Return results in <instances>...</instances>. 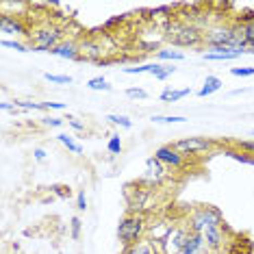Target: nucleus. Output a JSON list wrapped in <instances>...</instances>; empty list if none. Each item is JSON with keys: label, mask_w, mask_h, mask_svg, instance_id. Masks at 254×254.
Returning a JSON list of instances; mask_svg holds the SVG:
<instances>
[{"label": "nucleus", "mask_w": 254, "mask_h": 254, "mask_svg": "<svg viewBox=\"0 0 254 254\" xmlns=\"http://www.w3.org/2000/svg\"><path fill=\"white\" fill-rule=\"evenodd\" d=\"M42 124L44 126H50V128H59V126L63 124V120L61 118H44Z\"/></svg>", "instance_id": "obj_37"}, {"label": "nucleus", "mask_w": 254, "mask_h": 254, "mask_svg": "<svg viewBox=\"0 0 254 254\" xmlns=\"http://www.w3.org/2000/svg\"><path fill=\"white\" fill-rule=\"evenodd\" d=\"M172 146H174L185 159H189V157H195V154H202V152H211L215 143L211 139H206V137H187V139L174 141Z\"/></svg>", "instance_id": "obj_7"}, {"label": "nucleus", "mask_w": 254, "mask_h": 254, "mask_svg": "<svg viewBox=\"0 0 254 254\" xmlns=\"http://www.w3.org/2000/svg\"><path fill=\"white\" fill-rule=\"evenodd\" d=\"M44 78L50 80V83H57V85H72V76H63V74H50V72H46Z\"/></svg>", "instance_id": "obj_28"}, {"label": "nucleus", "mask_w": 254, "mask_h": 254, "mask_svg": "<svg viewBox=\"0 0 254 254\" xmlns=\"http://www.w3.org/2000/svg\"><path fill=\"white\" fill-rule=\"evenodd\" d=\"M157 59L159 61H183L185 55L181 53V50H174V48H159Z\"/></svg>", "instance_id": "obj_20"}, {"label": "nucleus", "mask_w": 254, "mask_h": 254, "mask_svg": "<svg viewBox=\"0 0 254 254\" xmlns=\"http://www.w3.org/2000/svg\"><path fill=\"white\" fill-rule=\"evenodd\" d=\"M174 228H176V224L170 222V219H154V222H148L146 239L157 248V250H161V246L165 244V239L172 235Z\"/></svg>", "instance_id": "obj_8"}, {"label": "nucleus", "mask_w": 254, "mask_h": 254, "mask_svg": "<svg viewBox=\"0 0 254 254\" xmlns=\"http://www.w3.org/2000/svg\"><path fill=\"white\" fill-rule=\"evenodd\" d=\"M80 228H83V222H80V217H72L70 219V233H72V239L74 241L80 239Z\"/></svg>", "instance_id": "obj_30"}, {"label": "nucleus", "mask_w": 254, "mask_h": 254, "mask_svg": "<svg viewBox=\"0 0 254 254\" xmlns=\"http://www.w3.org/2000/svg\"><path fill=\"white\" fill-rule=\"evenodd\" d=\"M174 72H176V67H174V65H163V70H161V74H157L154 78H157V80H167V78H170Z\"/></svg>", "instance_id": "obj_35"}, {"label": "nucleus", "mask_w": 254, "mask_h": 254, "mask_svg": "<svg viewBox=\"0 0 254 254\" xmlns=\"http://www.w3.org/2000/svg\"><path fill=\"white\" fill-rule=\"evenodd\" d=\"M78 55H80V61H91V63H102L107 61L105 59V48H102L100 42L96 39H80L78 42Z\"/></svg>", "instance_id": "obj_10"}, {"label": "nucleus", "mask_w": 254, "mask_h": 254, "mask_svg": "<svg viewBox=\"0 0 254 254\" xmlns=\"http://www.w3.org/2000/svg\"><path fill=\"white\" fill-rule=\"evenodd\" d=\"M187 226L191 233H204L206 228H215L224 226V215L217 206L204 204V206H195L191 211V215L187 219Z\"/></svg>", "instance_id": "obj_4"}, {"label": "nucleus", "mask_w": 254, "mask_h": 254, "mask_svg": "<svg viewBox=\"0 0 254 254\" xmlns=\"http://www.w3.org/2000/svg\"><path fill=\"white\" fill-rule=\"evenodd\" d=\"M57 139H59L63 146H65L67 150H72L74 154H80L83 152V148H80V143H76L74 141V137H70V135H65V132H61V135H57Z\"/></svg>", "instance_id": "obj_23"}, {"label": "nucleus", "mask_w": 254, "mask_h": 254, "mask_svg": "<svg viewBox=\"0 0 254 254\" xmlns=\"http://www.w3.org/2000/svg\"><path fill=\"white\" fill-rule=\"evenodd\" d=\"M237 148L244 150L248 154H254V139H244V141H237Z\"/></svg>", "instance_id": "obj_32"}, {"label": "nucleus", "mask_w": 254, "mask_h": 254, "mask_svg": "<svg viewBox=\"0 0 254 254\" xmlns=\"http://www.w3.org/2000/svg\"><path fill=\"white\" fill-rule=\"evenodd\" d=\"M206 254H217V252H206Z\"/></svg>", "instance_id": "obj_43"}, {"label": "nucleus", "mask_w": 254, "mask_h": 254, "mask_svg": "<svg viewBox=\"0 0 254 254\" xmlns=\"http://www.w3.org/2000/svg\"><path fill=\"white\" fill-rule=\"evenodd\" d=\"M250 135H252V137H254V130H250Z\"/></svg>", "instance_id": "obj_42"}, {"label": "nucleus", "mask_w": 254, "mask_h": 254, "mask_svg": "<svg viewBox=\"0 0 254 254\" xmlns=\"http://www.w3.org/2000/svg\"><path fill=\"white\" fill-rule=\"evenodd\" d=\"M122 137H120V135H111V137H109V143H107V150H109V152H111V154H120V152H122Z\"/></svg>", "instance_id": "obj_26"}, {"label": "nucleus", "mask_w": 254, "mask_h": 254, "mask_svg": "<svg viewBox=\"0 0 254 254\" xmlns=\"http://www.w3.org/2000/svg\"><path fill=\"white\" fill-rule=\"evenodd\" d=\"M146 230H148V215L143 213H128L122 217L118 226V237L122 241L124 248H128L137 241L146 239Z\"/></svg>", "instance_id": "obj_2"}, {"label": "nucleus", "mask_w": 254, "mask_h": 254, "mask_svg": "<svg viewBox=\"0 0 254 254\" xmlns=\"http://www.w3.org/2000/svg\"><path fill=\"white\" fill-rule=\"evenodd\" d=\"M222 85H224V83H222V78H217V76H213V74H211V76H206V78H204V85L200 87L198 96H200V98H209V96L215 94V91L222 89Z\"/></svg>", "instance_id": "obj_16"}, {"label": "nucleus", "mask_w": 254, "mask_h": 254, "mask_svg": "<svg viewBox=\"0 0 254 254\" xmlns=\"http://www.w3.org/2000/svg\"><path fill=\"white\" fill-rule=\"evenodd\" d=\"M63 42V28L53 24V22H46L35 28H31L28 33V46H31L33 53H53Z\"/></svg>", "instance_id": "obj_1"}, {"label": "nucleus", "mask_w": 254, "mask_h": 254, "mask_svg": "<svg viewBox=\"0 0 254 254\" xmlns=\"http://www.w3.org/2000/svg\"><path fill=\"white\" fill-rule=\"evenodd\" d=\"M206 252H209V248H206L204 235L202 233H191V230H189L181 254H206Z\"/></svg>", "instance_id": "obj_13"}, {"label": "nucleus", "mask_w": 254, "mask_h": 254, "mask_svg": "<svg viewBox=\"0 0 254 254\" xmlns=\"http://www.w3.org/2000/svg\"><path fill=\"white\" fill-rule=\"evenodd\" d=\"M107 120L111 124H115V126H122V128H130V126H132L130 118H126V115H115V113H111V115H107Z\"/></svg>", "instance_id": "obj_27"}, {"label": "nucleus", "mask_w": 254, "mask_h": 254, "mask_svg": "<svg viewBox=\"0 0 254 254\" xmlns=\"http://www.w3.org/2000/svg\"><path fill=\"white\" fill-rule=\"evenodd\" d=\"M50 55L59 57V59H70V61H80V55H78V42L74 39H63V42L57 46Z\"/></svg>", "instance_id": "obj_14"}, {"label": "nucleus", "mask_w": 254, "mask_h": 254, "mask_svg": "<svg viewBox=\"0 0 254 254\" xmlns=\"http://www.w3.org/2000/svg\"><path fill=\"white\" fill-rule=\"evenodd\" d=\"M0 46H2V48L15 50V53H28V50H31V46H28V44L18 42V39H7V37H4L2 42H0Z\"/></svg>", "instance_id": "obj_22"}, {"label": "nucleus", "mask_w": 254, "mask_h": 254, "mask_svg": "<svg viewBox=\"0 0 254 254\" xmlns=\"http://www.w3.org/2000/svg\"><path fill=\"white\" fill-rule=\"evenodd\" d=\"M244 55V50H235V53H204V61H233L237 57Z\"/></svg>", "instance_id": "obj_19"}, {"label": "nucleus", "mask_w": 254, "mask_h": 254, "mask_svg": "<svg viewBox=\"0 0 254 254\" xmlns=\"http://www.w3.org/2000/svg\"><path fill=\"white\" fill-rule=\"evenodd\" d=\"M246 53H250V55H254V48H248V50H246Z\"/></svg>", "instance_id": "obj_41"}, {"label": "nucleus", "mask_w": 254, "mask_h": 254, "mask_svg": "<svg viewBox=\"0 0 254 254\" xmlns=\"http://www.w3.org/2000/svg\"><path fill=\"white\" fill-rule=\"evenodd\" d=\"M122 254H159V250L152 244H150L148 239H141V241H137V244L124 248Z\"/></svg>", "instance_id": "obj_17"}, {"label": "nucleus", "mask_w": 254, "mask_h": 254, "mask_svg": "<svg viewBox=\"0 0 254 254\" xmlns=\"http://www.w3.org/2000/svg\"><path fill=\"white\" fill-rule=\"evenodd\" d=\"M165 39L174 48H191V46H202L204 44V33L193 24H183V22H174L167 24V35Z\"/></svg>", "instance_id": "obj_3"}, {"label": "nucleus", "mask_w": 254, "mask_h": 254, "mask_svg": "<svg viewBox=\"0 0 254 254\" xmlns=\"http://www.w3.org/2000/svg\"><path fill=\"white\" fill-rule=\"evenodd\" d=\"M152 122H157V124H181V122H187V118H183V115H152Z\"/></svg>", "instance_id": "obj_24"}, {"label": "nucleus", "mask_w": 254, "mask_h": 254, "mask_svg": "<svg viewBox=\"0 0 254 254\" xmlns=\"http://www.w3.org/2000/svg\"><path fill=\"white\" fill-rule=\"evenodd\" d=\"M187 235H189V226H187V224H176V228L172 230V235L167 237L165 244L161 246L159 254H181Z\"/></svg>", "instance_id": "obj_9"}, {"label": "nucleus", "mask_w": 254, "mask_h": 254, "mask_svg": "<svg viewBox=\"0 0 254 254\" xmlns=\"http://www.w3.org/2000/svg\"><path fill=\"white\" fill-rule=\"evenodd\" d=\"M33 157H35V161H44L46 159V150L44 148H35L33 150Z\"/></svg>", "instance_id": "obj_40"}, {"label": "nucleus", "mask_w": 254, "mask_h": 254, "mask_svg": "<svg viewBox=\"0 0 254 254\" xmlns=\"http://www.w3.org/2000/svg\"><path fill=\"white\" fill-rule=\"evenodd\" d=\"M20 111H44L42 102H33V100H15L13 102Z\"/></svg>", "instance_id": "obj_25"}, {"label": "nucleus", "mask_w": 254, "mask_h": 254, "mask_svg": "<svg viewBox=\"0 0 254 254\" xmlns=\"http://www.w3.org/2000/svg\"><path fill=\"white\" fill-rule=\"evenodd\" d=\"M126 96H128L130 100H146L148 91L141 89V87H128V89H126Z\"/></svg>", "instance_id": "obj_29"}, {"label": "nucleus", "mask_w": 254, "mask_h": 254, "mask_svg": "<svg viewBox=\"0 0 254 254\" xmlns=\"http://www.w3.org/2000/svg\"><path fill=\"white\" fill-rule=\"evenodd\" d=\"M76 209H78V211H85V209H87V198H85V191H78V193H76Z\"/></svg>", "instance_id": "obj_38"}, {"label": "nucleus", "mask_w": 254, "mask_h": 254, "mask_svg": "<svg viewBox=\"0 0 254 254\" xmlns=\"http://www.w3.org/2000/svg\"><path fill=\"white\" fill-rule=\"evenodd\" d=\"M0 33H2V35H28L31 28H28L20 18L2 13V18H0Z\"/></svg>", "instance_id": "obj_12"}, {"label": "nucleus", "mask_w": 254, "mask_h": 254, "mask_svg": "<svg viewBox=\"0 0 254 254\" xmlns=\"http://www.w3.org/2000/svg\"><path fill=\"white\" fill-rule=\"evenodd\" d=\"M87 87L91 91H111V85L105 76H96V78H89L87 80Z\"/></svg>", "instance_id": "obj_21"}, {"label": "nucleus", "mask_w": 254, "mask_h": 254, "mask_svg": "<svg viewBox=\"0 0 254 254\" xmlns=\"http://www.w3.org/2000/svg\"><path fill=\"white\" fill-rule=\"evenodd\" d=\"M154 157H157L161 163L167 167V170H170V167H172V170H183V167H185V157L178 152L174 146H172V143H170V146L157 148V150H154Z\"/></svg>", "instance_id": "obj_11"}, {"label": "nucleus", "mask_w": 254, "mask_h": 254, "mask_svg": "<svg viewBox=\"0 0 254 254\" xmlns=\"http://www.w3.org/2000/svg\"><path fill=\"white\" fill-rule=\"evenodd\" d=\"M233 76H254V67H233Z\"/></svg>", "instance_id": "obj_33"}, {"label": "nucleus", "mask_w": 254, "mask_h": 254, "mask_svg": "<svg viewBox=\"0 0 254 254\" xmlns=\"http://www.w3.org/2000/svg\"><path fill=\"white\" fill-rule=\"evenodd\" d=\"M42 107H44V111H63V109H67L65 102H42Z\"/></svg>", "instance_id": "obj_34"}, {"label": "nucleus", "mask_w": 254, "mask_h": 254, "mask_svg": "<svg viewBox=\"0 0 254 254\" xmlns=\"http://www.w3.org/2000/svg\"><path fill=\"white\" fill-rule=\"evenodd\" d=\"M191 94V89L189 87H185V89H172V87H167L161 91V100L163 102H178V100H183L185 96H189Z\"/></svg>", "instance_id": "obj_18"}, {"label": "nucleus", "mask_w": 254, "mask_h": 254, "mask_svg": "<svg viewBox=\"0 0 254 254\" xmlns=\"http://www.w3.org/2000/svg\"><path fill=\"white\" fill-rule=\"evenodd\" d=\"M244 31H246V46L248 48H254V20L244 24Z\"/></svg>", "instance_id": "obj_31"}, {"label": "nucleus", "mask_w": 254, "mask_h": 254, "mask_svg": "<svg viewBox=\"0 0 254 254\" xmlns=\"http://www.w3.org/2000/svg\"><path fill=\"white\" fill-rule=\"evenodd\" d=\"M152 195H154V189L146 187V185H137L135 189L126 187V200H128L130 213H143V215H146V213L152 209V206H150Z\"/></svg>", "instance_id": "obj_5"}, {"label": "nucleus", "mask_w": 254, "mask_h": 254, "mask_svg": "<svg viewBox=\"0 0 254 254\" xmlns=\"http://www.w3.org/2000/svg\"><path fill=\"white\" fill-rule=\"evenodd\" d=\"M0 109H2V111H11V113H18L20 111V109L15 105H11V102H0Z\"/></svg>", "instance_id": "obj_39"}, {"label": "nucleus", "mask_w": 254, "mask_h": 254, "mask_svg": "<svg viewBox=\"0 0 254 254\" xmlns=\"http://www.w3.org/2000/svg\"><path fill=\"white\" fill-rule=\"evenodd\" d=\"M224 230H226V226H215V228H206L202 233L206 241V248L211 252H219L224 248Z\"/></svg>", "instance_id": "obj_15"}, {"label": "nucleus", "mask_w": 254, "mask_h": 254, "mask_svg": "<svg viewBox=\"0 0 254 254\" xmlns=\"http://www.w3.org/2000/svg\"><path fill=\"white\" fill-rule=\"evenodd\" d=\"M67 124H70L74 130H85V122H80V120L74 118V115H67Z\"/></svg>", "instance_id": "obj_36"}, {"label": "nucleus", "mask_w": 254, "mask_h": 254, "mask_svg": "<svg viewBox=\"0 0 254 254\" xmlns=\"http://www.w3.org/2000/svg\"><path fill=\"white\" fill-rule=\"evenodd\" d=\"M167 167L161 163V161L157 157H150L146 159V172H143V176H141V185H146V187H152V189H157L161 187L165 181H167Z\"/></svg>", "instance_id": "obj_6"}]
</instances>
